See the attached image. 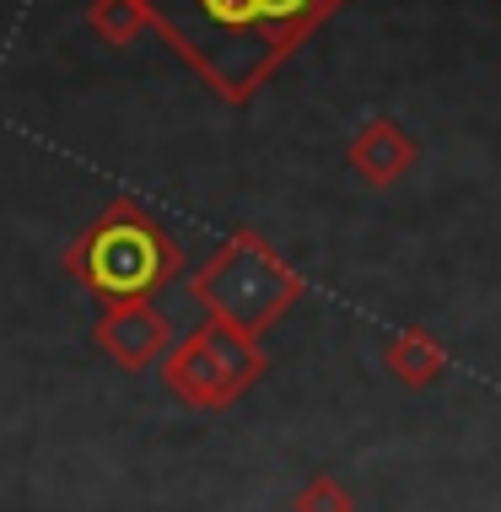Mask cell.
Returning a JSON list of instances; mask_svg holds the SVG:
<instances>
[{"label": "cell", "instance_id": "obj_1", "mask_svg": "<svg viewBox=\"0 0 501 512\" xmlns=\"http://www.w3.org/2000/svg\"><path fill=\"white\" fill-rule=\"evenodd\" d=\"M146 22L221 103H248L345 0H141Z\"/></svg>", "mask_w": 501, "mask_h": 512}, {"label": "cell", "instance_id": "obj_2", "mask_svg": "<svg viewBox=\"0 0 501 512\" xmlns=\"http://www.w3.org/2000/svg\"><path fill=\"white\" fill-rule=\"evenodd\" d=\"M65 270L97 302H135L157 297L184 270V248L162 232V221L141 200L119 195L92 216V227L65 248Z\"/></svg>", "mask_w": 501, "mask_h": 512}, {"label": "cell", "instance_id": "obj_3", "mask_svg": "<svg viewBox=\"0 0 501 512\" xmlns=\"http://www.w3.org/2000/svg\"><path fill=\"white\" fill-rule=\"evenodd\" d=\"M189 297L205 308V318L259 340L291 313V302H302V275L254 227H243L189 275Z\"/></svg>", "mask_w": 501, "mask_h": 512}, {"label": "cell", "instance_id": "obj_4", "mask_svg": "<svg viewBox=\"0 0 501 512\" xmlns=\"http://www.w3.org/2000/svg\"><path fill=\"white\" fill-rule=\"evenodd\" d=\"M264 378V351L254 335L205 318L200 329H189L184 340H173L162 351V383L173 399H184L189 410H227Z\"/></svg>", "mask_w": 501, "mask_h": 512}, {"label": "cell", "instance_id": "obj_5", "mask_svg": "<svg viewBox=\"0 0 501 512\" xmlns=\"http://www.w3.org/2000/svg\"><path fill=\"white\" fill-rule=\"evenodd\" d=\"M92 340L103 345V356H114L124 372H146L151 362H162V351L173 345V324L151 297L135 302H103L92 324Z\"/></svg>", "mask_w": 501, "mask_h": 512}, {"label": "cell", "instance_id": "obj_6", "mask_svg": "<svg viewBox=\"0 0 501 512\" xmlns=\"http://www.w3.org/2000/svg\"><path fill=\"white\" fill-rule=\"evenodd\" d=\"M345 162H351V173H361V184L388 189V184H399V178L421 162V146H415V135L405 130V124L367 119L351 135V146H345Z\"/></svg>", "mask_w": 501, "mask_h": 512}, {"label": "cell", "instance_id": "obj_7", "mask_svg": "<svg viewBox=\"0 0 501 512\" xmlns=\"http://www.w3.org/2000/svg\"><path fill=\"white\" fill-rule=\"evenodd\" d=\"M383 367L405 389H426V383H437L448 372V345L431 335V329H399L383 345Z\"/></svg>", "mask_w": 501, "mask_h": 512}, {"label": "cell", "instance_id": "obj_8", "mask_svg": "<svg viewBox=\"0 0 501 512\" xmlns=\"http://www.w3.org/2000/svg\"><path fill=\"white\" fill-rule=\"evenodd\" d=\"M87 27L103 38V44L130 49L151 22H146V6H141V0H87Z\"/></svg>", "mask_w": 501, "mask_h": 512}, {"label": "cell", "instance_id": "obj_9", "mask_svg": "<svg viewBox=\"0 0 501 512\" xmlns=\"http://www.w3.org/2000/svg\"><path fill=\"white\" fill-rule=\"evenodd\" d=\"M291 512H356V496L345 491L334 475H308L302 491L291 496Z\"/></svg>", "mask_w": 501, "mask_h": 512}]
</instances>
